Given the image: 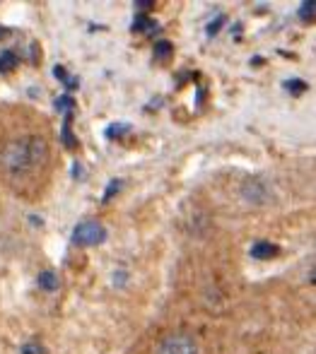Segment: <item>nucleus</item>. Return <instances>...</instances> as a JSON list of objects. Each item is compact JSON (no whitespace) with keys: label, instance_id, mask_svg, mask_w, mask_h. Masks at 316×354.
Wrapping results in <instances>:
<instances>
[{"label":"nucleus","instance_id":"nucleus-1","mask_svg":"<svg viewBox=\"0 0 316 354\" xmlns=\"http://www.w3.org/2000/svg\"><path fill=\"white\" fill-rule=\"evenodd\" d=\"M49 159V145L39 136L15 138L0 149V169L8 176H27Z\"/></svg>","mask_w":316,"mask_h":354},{"label":"nucleus","instance_id":"nucleus-6","mask_svg":"<svg viewBox=\"0 0 316 354\" xmlns=\"http://www.w3.org/2000/svg\"><path fill=\"white\" fill-rule=\"evenodd\" d=\"M37 282H39V287L46 289V292H53V289H58V277L53 275L51 270H44L42 275L37 277Z\"/></svg>","mask_w":316,"mask_h":354},{"label":"nucleus","instance_id":"nucleus-9","mask_svg":"<svg viewBox=\"0 0 316 354\" xmlns=\"http://www.w3.org/2000/svg\"><path fill=\"white\" fill-rule=\"evenodd\" d=\"M157 53H162V56H164V53H169V44H159V46H157Z\"/></svg>","mask_w":316,"mask_h":354},{"label":"nucleus","instance_id":"nucleus-4","mask_svg":"<svg viewBox=\"0 0 316 354\" xmlns=\"http://www.w3.org/2000/svg\"><path fill=\"white\" fill-rule=\"evenodd\" d=\"M104 239H107V229H104V224L97 222V219H82V222L73 229V243L80 248L99 246V243H104Z\"/></svg>","mask_w":316,"mask_h":354},{"label":"nucleus","instance_id":"nucleus-3","mask_svg":"<svg viewBox=\"0 0 316 354\" xmlns=\"http://www.w3.org/2000/svg\"><path fill=\"white\" fill-rule=\"evenodd\" d=\"M155 354H200V347L193 335H188V333H184V330H177V333L164 335L162 340L157 342Z\"/></svg>","mask_w":316,"mask_h":354},{"label":"nucleus","instance_id":"nucleus-5","mask_svg":"<svg viewBox=\"0 0 316 354\" xmlns=\"http://www.w3.org/2000/svg\"><path fill=\"white\" fill-rule=\"evenodd\" d=\"M275 253H278V246H273V243H268V241H258V243H254V248H252V256L254 258H273Z\"/></svg>","mask_w":316,"mask_h":354},{"label":"nucleus","instance_id":"nucleus-2","mask_svg":"<svg viewBox=\"0 0 316 354\" xmlns=\"http://www.w3.org/2000/svg\"><path fill=\"white\" fill-rule=\"evenodd\" d=\"M239 196L247 205L252 207H265L273 201V188H270L268 178L261 176V174H249L247 178L239 186Z\"/></svg>","mask_w":316,"mask_h":354},{"label":"nucleus","instance_id":"nucleus-8","mask_svg":"<svg viewBox=\"0 0 316 354\" xmlns=\"http://www.w3.org/2000/svg\"><path fill=\"white\" fill-rule=\"evenodd\" d=\"M314 15V5L312 3H304L302 5V17H312Z\"/></svg>","mask_w":316,"mask_h":354},{"label":"nucleus","instance_id":"nucleus-7","mask_svg":"<svg viewBox=\"0 0 316 354\" xmlns=\"http://www.w3.org/2000/svg\"><path fill=\"white\" fill-rule=\"evenodd\" d=\"M15 66H17V56H15L12 51H5L3 56H0V71L8 73V71H12Z\"/></svg>","mask_w":316,"mask_h":354}]
</instances>
